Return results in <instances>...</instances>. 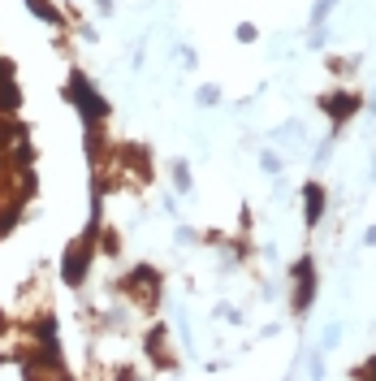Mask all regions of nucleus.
I'll return each instance as SVG.
<instances>
[{
  "instance_id": "1",
  "label": "nucleus",
  "mask_w": 376,
  "mask_h": 381,
  "mask_svg": "<svg viewBox=\"0 0 376 381\" xmlns=\"http://www.w3.org/2000/svg\"><path fill=\"white\" fill-rule=\"evenodd\" d=\"M65 100L83 113L87 126H99V121L109 117V100L99 95V91L87 83V74H78V69H74V74H69V83H65Z\"/></svg>"
},
{
  "instance_id": "2",
  "label": "nucleus",
  "mask_w": 376,
  "mask_h": 381,
  "mask_svg": "<svg viewBox=\"0 0 376 381\" xmlns=\"http://www.w3.org/2000/svg\"><path fill=\"white\" fill-rule=\"evenodd\" d=\"M91 256H95V225H91L83 239H74V243L65 247V256H61V277H65L69 286H83V282H87Z\"/></svg>"
},
{
  "instance_id": "3",
  "label": "nucleus",
  "mask_w": 376,
  "mask_h": 381,
  "mask_svg": "<svg viewBox=\"0 0 376 381\" xmlns=\"http://www.w3.org/2000/svg\"><path fill=\"white\" fill-rule=\"evenodd\" d=\"M290 277H294V290H290V308L303 316L312 303H316V265H312V256H303V260H294V269H290Z\"/></svg>"
},
{
  "instance_id": "4",
  "label": "nucleus",
  "mask_w": 376,
  "mask_h": 381,
  "mask_svg": "<svg viewBox=\"0 0 376 381\" xmlns=\"http://www.w3.org/2000/svg\"><path fill=\"white\" fill-rule=\"evenodd\" d=\"M316 105H320V113L329 117L333 126H346L350 117L359 113V105H363V100H359V91H329V95H320Z\"/></svg>"
},
{
  "instance_id": "5",
  "label": "nucleus",
  "mask_w": 376,
  "mask_h": 381,
  "mask_svg": "<svg viewBox=\"0 0 376 381\" xmlns=\"http://www.w3.org/2000/svg\"><path fill=\"white\" fill-rule=\"evenodd\" d=\"M125 290H130L139 303H156V299H160V273L147 269V265H139V269L125 273Z\"/></svg>"
},
{
  "instance_id": "6",
  "label": "nucleus",
  "mask_w": 376,
  "mask_h": 381,
  "mask_svg": "<svg viewBox=\"0 0 376 381\" xmlns=\"http://www.w3.org/2000/svg\"><path fill=\"white\" fill-rule=\"evenodd\" d=\"M324 204H329V199H324V187L307 182L303 187V225H307V230H316V225L324 221Z\"/></svg>"
},
{
  "instance_id": "7",
  "label": "nucleus",
  "mask_w": 376,
  "mask_h": 381,
  "mask_svg": "<svg viewBox=\"0 0 376 381\" xmlns=\"http://www.w3.org/2000/svg\"><path fill=\"white\" fill-rule=\"evenodd\" d=\"M27 9H31V13H39V18L48 22V27H65V22H61V9L53 5V0H27Z\"/></svg>"
},
{
  "instance_id": "8",
  "label": "nucleus",
  "mask_w": 376,
  "mask_h": 381,
  "mask_svg": "<svg viewBox=\"0 0 376 381\" xmlns=\"http://www.w3.org/2000/svg\"><path fill=\"white\" fill-rule=\"evenodd\" d=\"M147 355H152V360L160 364V368H169L173 360L165 355V329H152V334H147Z\"/></svg>"
},
{
  "instance_id": "9",
  "label": "nucleus",
  "mask_w": 376,
  "mask_h": 381,
  "mask_svg": "<svg viewBox=\"0 0 376 381\" xmlns=\"http://www.w3.org/2000/svg\"><path fill=\"white\" fill-rule=\"evenodd\" d=\"M333 9H337V0H316V5H312V27H324Z\"/></svg>"
},
{
  "instance_id": "10",
  "label": "nucleus",
  "mask_w": 376,
  "mask_h": 381,
  "mask_svg": "<svg viewBox=\"0 0 376 381\" xmlns=\"http://www.w3.org/2000/svg\"><path fill=\"white\" fill-rule=\"evenodd\" d=\"M195 100H199L204 109H208V105H221V87H212V83H208V87H199V95H195Z\"/></svg>"
},
{
  "instance_id": "11",
  "label": "nucleus",
  "mask_w": 376,
  "mask_h": 381,
  "mask_svg": "<svg viewBox=\"0 0 376 381\" xmlns=\"http://www.w3.org/2000/svg\"><path fill=\"white\" fill-rule=\"evenodd\" d=\"M260 165H264V173H281V156H277V152H260Z\"/></svg>"
},
{
  "instance_id": "12",
  "label": "nucleus",
  "mask_w": 376,
  "mask_h": 381,
  "mask_svg": "<svg viewBox=\"0 0 376 381\" xmlns=\"http://www.w3.org/2000/svg\"><path fill=\"white\" fill-rule=\"evenodd\" d=\"M173 178H178V187H182V191H190V169H186L182 161H173Z\"/></svg>"
},
{
  "instance_id": "13",
  "label": "nucleus",
  "mask_w": 376,
  "mask_h": 381,
  "mask_svg": "<svg viewBox=\"0 0 376 381\" xmlns=\"http://www.w3.org/2000/svg\"><path fill=\"white\" fill-rule=\"evenodd\" d=\"M234 35H238V44H256V39H260V31L251 27V22H242V27H238Z\"/></svg>"
},
{
  "instance_id": "14",
  "label": "nucleus",
  "mask_w": 376,
  "mask_h": 381,
  "mask_svg": "<svg viewBox=\"0 0 376 381\" xmlns=\"http://www.w3.org/2000/svg\"><path fill=\"white\" fill-rule=\"evenodd\" d=\"M337 334H342V329H337V325H329V329H324V342H320V347H324V351L337 347Z\"/></svg>"
},
{
  "instance_id": "15",
  "label": "nucleus",
  "mask_w": 376,
  "mask_h": 381,
  "mask_svg": "<svg viewBox=\"0 0 376 381\" xmlns=\"http://www.w3.org/2000/svg\"><path fill=\"white\" fill-rule=\"evenodd\" d=\"M355 377H376V360H368V364H363V368L355 373Z\"/></svg>"
},
{
  "instance_id": "16",
  "label": "nucleus",
  "mask_w": 376,
  "mask_h": 381,
  "mask_svg": "<svg viewBox=\"0 0 376 381\" xmlns=\"http://www.w3.org/2000/svg\"><path fill=\"white\" fill-rule=\"evenodd\" d=\"M363 243H368V247H376V225H372V230L363 234Z\"/></svg>"
},
{
  "instance_id": "17",
  "label": "nucleus",
  "mask_w": 376,
  "mask_h": 381,
  "mask_svg": "<svg viewBox=\"0 0 376 381\" xmlns=\"http://www.w3.org/2000/svg\"><path fill=\"white\" fill-rule=\"evenodd\" d=\"M0 329H5V316H0Z\"/></svg>"
}]
</instances>
